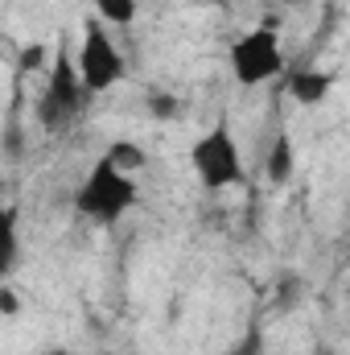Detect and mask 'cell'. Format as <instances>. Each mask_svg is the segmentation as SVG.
Masks as SVG:
<instances>
[{
    "label": "cell",
    "mask_w": 350,
    "mask_h": 355,
    "mask_svg": "<svg viewBox=\"0 0 350 355\" xmlns=\"http://www.w3.org/2000/svg\"><path fill=\"white\" fill-rule=\"evenodd\" d=\"M132 202H136V182H132V174H124L120 166H111V157H99L91 166V174L83 178L79 194H75L79 215L91 219V223H99V227L120 223Z\"/></svg>",
    "instance_id": "6da1fadb"
},
{
    "label": "cell",
    "mask_w": 350,
    "mask_h": 355,
    "mask_svg": "<svg viewBox=\"0 0 350 355\" xmlns=\"http://www.w3.org/2000/svg\"><path fill=\"white\" fill-rule=\"evenodd\" d=\"M83 75H79V62L66 58V50L50 62V79H46V91L37 99V124L46 132H66L75 124V116L83 112Z\"/></svg>",
    "instance_id": "7a4b0ae2"
},
{
    "label": "cell",
    "mask_w": 350,
    "mask_h": 355,
    "mask_svg": "<svg viewBox=\"0 0 350 355\" xmlns=\"http://www.w3.org/2000/svg\"><path fill=\"white\" fill-rule=\"evenodd\" d=\"M190 157H194V174L202 178L206 190H227L243 182V157L227 124H214L206 137H198Z\"/></svg>",
    "instance_id": "3957f363"
},
{
    "label": "cell",
    "mask_w": 350,
    "mask_h": 355,
    "mask_svg": "<svg viewBox=\"0 0 350 355\" xmlns=\"http://www.w3.org/2000/svg\"><path fill=\"white\" fill-rule=\"evenodd\" d=\"M280 67H284V54H280V37H276L272 25H260V29L243 33L231 46V75L243 87H256L264 79L280 75Z\"/></svg>",
    "instance_id": "277c9868"
},
{
    "label": "cell",
    "mask_w": 350,
    "mask_h": 355,
    "mask_svg": "<svg viewBox=\"0 0 350 355\" xmlns=\"http://www.w3.org/2000/svg\"><path fill=\"white\" fill-rule=\"evenodd\" d=\"M79 75H83V87L87 95L116 87L120 75H124V58L116 50V42L107 37V29L99 25V17H91L83 25V46H79Z\"/></svg>",
    "instance_id": "5b68a950"
},
{
    "label": "cell",
    "mask_w": 350,
    "mask_h": 355,
    "mask_svg": "<svg viewBox=\"0 0 350 355\" xmlns=\"http://www.w3.org/2000/svg\"><path fill=\"white\" fill-rule=\"evenodd\" d=\"M334 87V75L330 71H293L288 75V95L297 103H322Z\"/></svg>",
    "instance_id": "8992f818"
},
{
    "label": "cell",
    "mask_w": 350,
    "mask_h": 355,
    "mask_svg": "<svg viewBox=\"0 0 350 355\" xmlns=\"http://www.w3.org/2000/svg\"><path fill=\"white\" fill-rule=\"evenodd\" d=\"M264 170H268V182H288L293 178V141L280 132L276 141H272V149H268V162H264Z\"/></svg>",
    "instance_id": "52a82bcc"
},
{
    "label": "cell",
    "mask_w": 350,
    "mask_h": 355,
    "mask_svg": "<svg viewBox=\"0 0 350 355\" xmlns=\"http://www.w3.org/2000/svg\"><path fill=\"white\" fill-rule=\"evenodd\" d=\"M107 157H111V166H120L124 174H136V170H145V162H149V157H145V149H140V145H132V141H116Z\"/></svg>",
    "instance_id": "ba28073f"
},
{
    "label": "cell",
    "mask_w": 350,
    "mask_h": 355,
    "mask_svg": "<svg viewBox=\"0 0 350 355\" xmlns=\"http://www.w3.org/2000/svg\"><path fill=\"white\" fill-rule=\"evenodd\" d=\"M95 8H99V21L107 25H132L140 0H95Z\"/></svg>",
    "instance_id": "9c48e42d"
},
{
    "label": "cell",
    "mask_w": 350,
    "mask_h": 355,
    "mask_svg": "<svg viewBox=\"0 0 350 355\" xmlns=\"http://www.w3.org/2000/svg\"><path fill=\"white\" fill-rule=\"evenodd\" d=\"M17 252H21V240H17V211H4V277L17 265Z\"/></svg>",
    "instance_id": "30bf717a"
},
{
    "label": "cell",
    "mask_w": 350,
    "mask_h": 355,
    "mask_svg": "<svg viewBox=\"0 0 350 355\" xmlns=\"http://www.w3.org/2000/svg\"><path fill=\"white\" fill-rule=\"evenodd\" d=\"M177 107H181V103H177L174 95H165V91H153V95H149V112H153L157 120H174Z\"/></svg>",
    "instance_id": "8fae6325"
},
{
    "label": "cell",
    "mask_w": 350,
    "mask_h": 355,
    "mask_svg": "<svg viewBox=\"0 0 350 355\" xmlns=\"http://www.w3.org/2000/svg\"><path fill=\"white\" fill-rule=\"evenodd\" d=\"M42 67H46V46H25L21 58H17V71L29 75V71H42Z\"/></svg>",
    "instance_id": "7c38bea8"
},
{
    "label": "cell",
    "mask_w": 350,
    "mask_h": 355,
    "mask_svg": "<svg viewBox=\"0 0 350 355\" xmlns=\"http://www.w3.org/2000/svg\"><path fill=\"white\" fill-rule=\"evenodd\" d=\"M297 297H301V277L284 272V277H280V293H276V306H280V310H288Z\"/></svg>",
    "instance_id": "4fadbf2b"
},
{
    "label": "cell",
    "mask_w": 350,
    "mask_h": 355,
    "mask_svg": "<svg viewBox=\"0 0 350 355\" xmlns=\"http://www.w3.org/2000/svg\"><path fill=\"white\" fill-rule=\"evenodd\" d=\"M227 355H264V331L260 327H252V331H248V335H243Z\"/></svg>",
    "instance_id": "5bb4252c"
},
{
    "label": "cell",
    "mask_w": 350,
    "mask_h": 355,
    "mask_svg": "<svg viewBox=\"0 0 350 355\" xmlns=\"http://www.w3.org/2000/svg\"><path fill=\"white\" fill-rule=\"evenodd\" d=\"M17 306H21V302H17V289L4 281V285H0V310H4V314H17Z\"/></svg>",
    "instance_id": "9a60e30c"
},
{
    "label": "cell",
    "mask_w": 350,
    "mask_h": 355,
    "mask_svg": "<svg viewBox=\"0 0 350 355\" xmlns=\"http://www.w3.org/2000/svg\"><path fill=\"white\" fill-rule=\"evenodd\" d=\"M42 355H71V352H62V347H50V352H42Z\"/></svg>",
    "instance_id": "2e32d148"
},
{
    "label": "cell",
    "mask_w": 350,
    "mask_h": 355,
    "mask_svg": "<svg viewBox=\"0 0 350 355\" xmlns=\"http://www.w3.org/2000/svg\"><path fill=\"white\" fill-rule=\"evenodd\" d=\"M313 355H334V352H330V347H317V352H313Z\"/></svg>",
    "instance_id": "e0dca14e"
},
{
    "label": "cell",
    "mask_w": 350,
    "mask_h": 355,
    "mask_svg": "<svg viewBox=\"0 0 350 355\" xmlns=\"http://www.w3.org/2000/svg\"><path fill=\"white\" fill-rule=\"evenodd\" d=\"M198 4H227V0H198Z\"/></svg>",
    "instance_id": "ac0fdd59"
},
{
    "label": "cell",
    "mask_w": 350,
    "mask_h": 355,
    "mask_svg": "<svg viewBox=\"0 0 350 355\" xmlns=\"http://www.w3.org/2000/svg\"><path fill=\"white\" fill-rule=\"evenodd\" d=\"M99 355H111V352H99Z\"/></svg>",
    "instance_id": "d6986e66"
}]
</instances>
